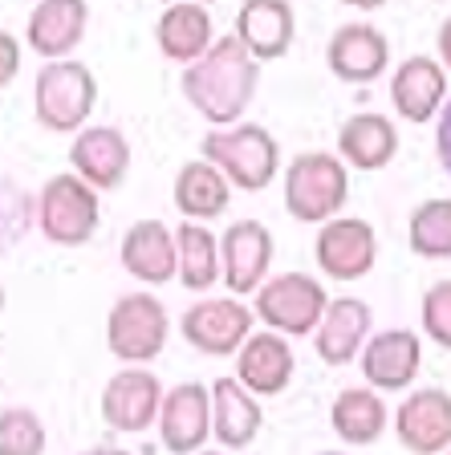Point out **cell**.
<instances>
[{
    "label": "cell",
    "mask_w": 451,
    "mask_h": 455,
    "mask_svg": "<svg viewBox=\"0 0 451 455\" xmlns=\"http://www.w3.org/2000/svg\"><path fill=\"white\" fill-rule=\"evenodd\" d=\"M399 155V131L386 114H354L338 131V159L358 171H383Z\"/></svg>",
    "instance_id": "obj_26"
},
{
    "label": "cell",
    "mask_w": 451,
    "mask_h": 455,
    "mask_svg": "<svg viewBox=\"0 0 451 455\" xmlns=\"http://www.w3.org/2000/svg\"><path fill=\"white\" fill-rule=\"evenodd\" d=\"M318 455H346V451H318Z\"/></svg>",
    "instance_id": "obj_38"
},
{
    "label": "cell",
    "mask_w": 451,
    "mask_h": 455,
    "mask_svg": "<svg viewBox=\"0 0 451 455\" xmlns=\"http://www.w3.org/2000/svg\"><path fill=\"white\" fill-rule=\"evenodd\" d=\"M435 41H439V57H443V66H451V17L439 25V33H435Z\"/></svg>",
    "instance_id": "obj_35"
},
{
    "label": "cell",
    "mask_w": 451,
    "mask_h": 455,
    "mask_svg": "<svg viewBox=\"0 0 451 455\" xmlns=\"http://www.w3.org/2000/svg\"><path fill=\"white\" fill-rule=\"evenodd\" d=\"M171 338L167 309L155 293H126L106 313V346L126 366H147L163 354Z\"/></svg>",
    "instance_id": "obj_5"
},
{
    "label": "cell",
    "mask_w": 451,
    "mask_h": 455,
    "mask_svg": "<svg viewBox=\"0 0 451 455\" xmlns=\"http://www.w3.org/2000/svg\"><path fill=\"white\" fill-rule=\"evenodd\" d=\"M326 284L310 273H281L256 289L253 313L273 333L285 338H305L318 330L321 313H326Z\"/></svg>",
    "instance_id": "obj_7"
},
{
    "label": "cell",
    "mask_w": 451,
    "mask_h": 455,
    "mask_svg": "<svg viewBox=\"0 0 451 455\" xmlns=\"http://www.w3.org/2000/svg\"><path fill=\"white\" fill-rule=\"evenodd\" d=\"M293 374H297V358H293L285 333H248V341L236 350V379L256 398H273L289 390Z\"/></svg>",
    "instance_id": "obj_17"
},
{
    "label": "cell",
    "mask_w": 451,
    "mask_h": 455,
    "mask_svg": "<svg viewBox=\"0 0 451 455\" xmlns=\"http://www.w3.org/2000/svg\"><path fill=\"white\" fill-rule=\"evenodd\" d=\"M407 244L423 260H447L451 256V199H427L411 212Z\"/></svg>",
    "instance_id": "obj_29"
},
{
    "label": "cell",
    "mask_w": 451,
    "mask_h": 455,
    "mask_svg": "<svg viewBox=\"0 0 451 455\" xmlns=\"http://www.w3.org/2000/svg\"><path fill=\"white\" fill-rule=\"evenodd\" d=\"M207 390H212V435L228 451H245L261 435V423H264L256 395L245 390L240 379H216Z\"/></svg>",
    "instance_id": "obj_23"
},
{
    "label": "cell",
    "mask_w": 451,
    "mask_h": 455,
    "mask_svg": "<svg viewBox=\"0 0 451 455\" xmlns=\"http://www.w3.org/2000/svg\"><path fill=\"white\" fill-rule=\"evenodd\" d=\"M20 74V45H17V37L12 33H4L0 28V90L12 82V77Z\"/></svg>",
    "instance_id": "obj_33"
},
{
    "label": "cell",
    "mask_w": 451,
    "mask_h": 455,
    "mask_svg": "<svg viewBox=\"0 0 451 455\" xmlns=\"http://www.w3.org/2000/svg\"><path fill=\"white\" fill-rule=\"evenodd\" d=\"M123 268L142 284H167L179 276V252H175V232L163 220H134L123 236Z\"/></svg>",
    "instance_id": "obj_20"
},
{
    "label": "cell",
    "mask_w": 451,
    "mask_h": 455,
    "mask_svg": "<svg viewBox=\"0 0 451 455\" xmlns=\"http://www.w3.org/2000/svg\"><path fill=\"white\" fill-rule=\"evenodd\" d=\"M69 163L94 191H114L131 171V142L118 126H82L69 147Z\"/></svg>",
    "instance_id": "obj_15"
},
{
    "label": "cell",
    "mask_w": 451,
    "mask_h": 455,
    "mask_svg": "<svg viewBox=\"0 0 451 455\" xmlns=\"http://www.w3.org/2000/svg\"><path fill=\"white\" fill-rule=\"evenodd\" d=\"M82 455H131V451H123V447H90Z\"/></svg>",
    "instance_id": "obj_37"
},
{
    "label": "cell",
    "mask_w": 451,
    "mask_h": 455,
    "mask_svg": "<svg viewBox=\"0 0 451 455\" xmlns=\"http://www.w3.org/2000/svg\"><path fill=\"white\" fill-rule=\"evenodd\" d=\"M204 159L240 191H264L281 171V147L264 126L240 123L204 134Z\"/></svg>",
    "instance_id": "obj_2"
},
{
    "label": "cell",
    "mask_w": 451,
    "mask_h": 455,
    "mask_svg": "<svg viewBox=\"0 0 451 455\" xmlns=\"http://www.w3.org/2000/svg\"><path fill=\"white\" fill-rule=\"evenodd\" d=\"M179 333L191 350L207 358H232L253 333V309L236 297H204L183 313Z\"/></svg>",
    "instance_id": "obj_8"
},
{
    "label": "cell",
    "mask_w": 451,
    "mask_h": 455,
    "mask_svg": "<svg viewBox=\"0 0 451 455\" xmlns=\"http://www.w3.org/2000/svg\"><path fill=\"white\" fill-rule=\"evenodd\" d=\"M98 102V82L90 74V66L82 61H49L37 69V82H33V118H37L45 131L53 134H69L82 131L94 114Z\"/></svg>",
    "instance_id": "obj_4"
},
{
    "label": "cell",
    "mask_w": 451,
    "mask_h": 455,
    "mask_svg": "<svg viewBox=\"0 0 451 455\" xmlns=\"http://www.w3.org/2000/svg\"><path fill=\"white\" fill-rule=\"evenodd\" d=\"M159 439L171 455H196L204 451L212 435V390L204 382H179L163 395L159 407Z\"/></svg>",
    "instance_id": "obj_11"
},
{
    "label": "cell",
    "mask_w": 451,
    "mask_h": 455,
    "mask_svg": "<svg viewBox=\"0 0 451 455\" xmlns=\"http://www.w3.org/2000/svg\"><path fill=\"white\" fill-rule=\"evenodd\" d=\"M236 37L256 61H277L293 49L297 12L289 0H245L236 12Z\"/></svg>",
    "instance_id": "obj_19"
},
{
    "label": "cell",
    "mask_w": 451,
    "mask_h": 455,
    "mask_svg": "<svg viewBox=\"0 0 451 455\" xmlns=\"http://www.w3.org/2000/svg\"><path fill=\"white\" fill-rule=\"evenodd\" d=\"M395 435L411 455H443L451 447V395L423 387L399 403Z\"/></svg>",
    "instance_id": "obj_13"
},
{
    "label": "cell",
    "mask_w": 451,
    "mask_h": 455,
    "mask_svg": "<svg viewBox=\"0 0 451 455\" xmlns=\"http://www.w3.org/2000/svg\"><path fill=\"white\" fill-rule=\"evenodd\" d=\"M175 252H179V281L188 293H207L220 281V240L196 220H183L175 228Z\"/></svg>",
    "instance_id": "obj_28"
},
{
    "label": "cell",
    "mask_w": 451,
    "mask_h": 455,
    "mask_svg": "<svg viewBox=\"0 0 451 455\" xmlns=\"http://www.w3.org/2000/svg\"><path fill=\"white\" fill-rule=\"evenodd\" d=\"M85 20H90L85 0H37L28 12V45L45 61H61L82 45Z\"/></svg>",
    "instance_id": "obj_21"
},
{
    "label": "cell",
    "mask_w": 451,
    "mask_h": 455,
    "mask_svg": "<svg viewBox=\"0 0 451 455\" xmlns=\"http://www.w3.org/2000/svg\"><path fill=\"white\" fill-rule=\"evenodd\" d=\"M155 41H159V53L167 61H179V66H191L212 49V12L204 4H191V0H175L167 4L155 25Z\"/></svg>",
    "instance_id": "obj_24"
},
{
    "label": "cell",
    "mask_w": 451,
    "mask_h": 455,
    "mask_svg": "<svg viewBox=\"0 0 451 455\" xmlns=\"http://www.w3.org/2000/svg\"><path fill=\"white\" fill-rule=\"evenodd\" d=\"M362 362V379L374 390H407L419 379V366H423V346H419V333L415 330H386L362 346L358 354Z\"/></svg>",
    "instance_id": "obj_16"
},
{
    "label": "cell",
    "mask_w": 451,
    "mask_h": 455,
    "mask_svg": "<svg viewBox=\"0 0 451 455\" xmlns=\"http://www.w3.org/2000/svg\"><path fill=\"white\" fill-rule=\"evenodd\" d=\"M423 333L451 350V281H435L423 293Z\"/></svg>",
    "instance_id": "obj_31"
},
{
    "label": "cell",
    "mask_w": 451,
    "mask_h": 455,
    "mask_svg": "<svg viewBox=\"0 0 451 455\" xmlns=\"http://www.w3.org/2000/svg\"><path fill=\"white\" fill-rule=\"evenodd\" d=\"M171 4H175V0H171ZM191 4H207V0H191Z\"/></svg>",
    "instance_id": "obj_40"
},
{
    "label": "cell",
    "mask_w": 451,
    "mask_h": 455,
    "mask_svg": "<svg viewBox=\"0 0 451 455\" xmlns=\"http://www.w3.org/2000/svg\"><path fill=\"white\" fill-rule=\"evenodd\" d=\"M45 451V423L25 407L0 411V455H41Z\"/></svg>",
    "instance_id": "obj_30"
},
{
    "label": "cell",
    "mask_w": 451,
    "mask_h": 455,
    "mask_svg": "<svg viewBox=\"0 0 451 455\" xmlns=\"http://www.w3.org/2000/svg\"><path fill=\"white\" fill-rule=\"evenodd\" d=\"M98 220H102V208H98V191L66 171V175H53V180L41 188L37 196V228L41 236L53 240L61 248H82L85 240L98 232Z\"/></svg>",
    "instance_id": "obj_6"
},
{
    "label": "cell",
    "mask_w": 451,
    "mask_h": 455,
    "mask_svg": "<svg viewBox=\"0 0 451 455\" xmlns=\"http://www.w3.org/2000/svg\"><path fill=\"white\" fill-rule=\"evenodd\" d=\"M196 455H224V451H196Z\"/></svg>",
    "instance_id": "obj_39"
},
{
    "label": "cell",
    "mask_w": 451,
    "mask_h": 455,
    "mask_svg": "<svg viewBox=\"0 0 451 455\" xmlns=\"http://www.w3.org/2000/svg\"><path fill=\"white\" fill-rule=\"evenodd\" d=\"M391 102H395L399 118L407 123H427L435 118L443 102H447V74L431 57H407L391 77Z\"/></svg>",
    "instance_id": "obj_22"
},
{
    "label": "cell",
    "mask_w": 451,
    "mask_h": 455,
    "mask_svg": "<svg viewBox=\"0 0 451 455\" xmlns=\"http://www.w3.org/2000/svg\"><path fill=\"white\" fill-rule=\"evenodd\" d=\"M350 196L346 163L329 151H301L285 167V212L301 224H326Z\"/></svg>",
    "instance_id": "obj_3"
},
{
    "label": "cell",
    "mask_w": 451,
    "mask_h": 455,
    "mask_svg": "<svg viewBox=\"0 0 451 455\" xmlns=\"http://www.w3.org/2000/svg\"><path fill=\"white\" fill-rule=\"evenodd\" d=\"M20 228H25V196L9 183H0V244L17 240Z\"/></svg>",
    "instance_id": "obj_32"
},
{
    "label": "cell",
    "mask_w": 451,
    "mask_h": 455,
    "mask_svg": "<svg viewBox=\"0 0 451 455\" xmlns=\"http://www.w3.org/2000/svg\"><path fill=\"white\" fill-rule=\"evenodd\" d=\"M443 455H451V447H447V451H443Z\"/></svg>",
    "instance_id": "obj_41"
},
{
    "label": "cell",
    "mask_w": 451,
    "mask_h": 455,
    "mask_svg": "<svg viewBox=\"0 0 451 455\" xmlns=\"http://www.w3.org/2000/svg\"><path fill=\"white\" fill-rule=\"evenodd\" d=\"M342 4H350V9H383L386 0H342Z\"/></svg>",
    "instance_id": "obj_36"
},
{
    "label": "cell",
    "mask_w": 451,
    "mask_h": 455,
    "mask_svg": "<svg viewBox=\"0 0 451 455\" xmlns=\"http://www.w3.org/2000/svg\"><path fill=\"white\" fill-rule=\"evenodd\" d=\"M171 196H175V208L183 212V220L204 224V220H216L228 212V204H232V183L207 159H199V163L191 159L179 167Z\"/></svg>",
    "instance_id": "obj_27"
},
{
    "label": "cell",
    "mask_w": 451,
    "mask_h": 455,
    "mask_svg": "<svg viewBox=\"0 0 451 455\" xmlns=\"http://www.w3.org/2000/svg\"><path fill=\"white\" fill-rule=\"evenodd\" d=\"M256 85H261V61L240 45L236 33L212 41L199 61L183 66L179 90L196 114H204L212 126H236L240 114L253 106Z\"/></svg>",
    "instance_id": "obj_1"
},
{
    "label": "cell",
    "mask_w": 451,
    "mask_h": 455,
    "mask_svg": "<svg viewBox=\"0 0 451 455\" xmlns=\"http://www.w3.org/2000/svg\"><path fill=\"white\" fill-rule=\"evenodd\" d=\"M313 256H318V268L329 281H358V276H366L374 268L378 256L374 228L354 216L326 220V228L313 240Z\"/></svg>",
    "instance_id": "obj_10"
},
{
    "label": "cell",
    "mask_w": 451,
    "mask_h": 455,
    "mask_svg": "<svg viewBox=\"0 0 451 455\" xmlns=\"http://www.w3.org/2000/svg\"><path fill=\"white\" fill-rule=\"evenodd\" d=\"M273 265V232L261 220H236L220 240V281L228 293H256Z\"/></svg>",
    "instance_id": "obj_12"
},
{
    "label": "cell",
    "mask_w": 451,
    "mask_h": 455,
    "mask_svg": "<svg viewBox=\"0 0 451 455\" xmlns=\"http://www.w3.org/2000/svg\"><path fill=\"white\" fill-rule=\"evenodd\" d=\"M163 407V382L150 374L147 366H126L118 370L102 390V423L123 431V435H139L147 427H155Z\"/></svg>",
    "instance_id": "obj_9"
},
{
    "label": "cell",
    "mask_w": 451,
    "mask_h": 455,
    "mask_svg": "<svg viewBox=\"0 0 451 455\" xmlns=\"http://www.w3.org/2000/svg\"><path fill=\"white\" fill-rule=\"evenodd\" d=\"M329 427L334 435L350 447H370L386 435L391 427V411H386L383 395L374 387H346L334 407H329Z\"/></svg>",
    "instance_id": "obj_25"
},
{
    "label": "cell",
    "mask_w": 451,
    "mask_h": 455,
    "mask_svg": "<svg viewBox=\"0 0 451 455\" xmlns=\"http://www.w3.org/2000/svg\"><path fill=\"white\" fill-rule=\"evenodd\" d=\"M435 151H439V163L447 171L451 180V98L443 102V114H439V131H435Z\"/></svg>",
    "instance_id": "obj_34"
},
{
    "label": "cell",
    "mask_w": 451,
    "mask_h": 455,
    "mask_svg": "<svg viewBox=\"0 0 451 455\" xmlns=\"http://www.w3.org/2000/svg\"><path fill=\"white\" fill-rule=\"evenodd\" d=\"M370 325H374V313H370L366 301H358V297L329 301L318 330H313L318 358L326 362V366H350V362L362 354V346H366Z\"/></svg>",
    "instance_id": "obj_18"
},
{
    "label": "cell",
    "mask_w": 451,
    "mask_h": 455,
    "mask_svg": "<svg viewBox=\"0 0 451 455\" xmlns=\"http://www.w3.org/2000/svg\"><path fill=\"white\" fill-rule=\"evenodd\" d=\"M326 66L338 82L370 85L386 74V66H391V41H386V33H378L374 25L350 20V25H342L338 33L329 37Z\"/></svg>",
    "instance_id": "obj_14"
}]
</instances>
